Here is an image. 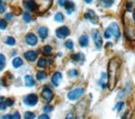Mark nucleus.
Masks as SVG:
<instances>
[{
  "mask_svg": "<svg viewBox=\"0 0 135 119\" xmlns=\"http://www.w3.org/2000/svg\"><path fill=\"white\" fill-rule=\"evenodd\" d=\"M133 3H128L127 10L122 16L124 33L127 39L129 41H135V9L133 8Z\"/></svg>",
  "mask_w": 135,
  "mask_h": 119,
  "instance_id": "f257e3e1",
  "label": "nucleus"
},
{
  "mask_svg": "<svg viewBox=\"0 0 135 119\" xmlns=\"http://www.w3.org/2000/svg\"><path fill=\"white\" fill-rule=\"evenodd\" d=\"M121 63H122L121 59L117 57L112 58L108 63L107 86H108L110 91L114 90L116 85H117Z\"/></svg>",
  "mask_w": 135,
  "mask_h": 119,
  "instance_id": "f03ea898",
  "label": "nucleus"
},
{
  "mask_svg": "<svg viewBox=\"0 0 135 119\" xmlns=\"http://www.w3.org/2000/svg\"><path fill=\"white\" fill-rule=\"evenodd\" d=\"M88 107L87 99H83L75 107V119H84Z\"/></svg>",
  "mask_w": 135,
  "mask_h": 119,
  "instance_id": "7ed1b4c3",
  "label": "nucleus"
},
{
  "mask_svg": "<svg viewBox=\"0 0 135 119\" xmlns=\"http://www.w3.org/2000/svg\"><path fill=\"white\" fill-rule=\"evenodd\" d=\"M84 94V91L81 88L75 89L74 91H71L69 94H68V98L70 101H76L79 98H80Z\"/></svg>",
  "mask_w": 135,
  "mask_h": 119,
  "instance_id": "20e7f679",
  "label": "nucleus"
},
{
  "mask_svg": "<svg viewBox=\"0 0 135 119\" xmlns=\"http://www.w3.org/2000/svg\"><path fill=\"white\" fill-rule=\"evenodd\" d=\"M92 36H93V40H94L96 48L101 49L102 45H103V41H102V38H101L100 32L97 31V30H94V31H93V33H92Z\"/></svg>",
  "mask_w": 135,
  "mask_h": 119,
  "instance_id": "39448f33",
  "label": "nucleus"
},
{
  "mask_svg": "<svg viewBox=\"0 0 135 119\" xmlns=\"http://www.w3.org/2000/svg\"><path fill=\"white\" fill-rule=\"evenodd\" d=\"M84 18L89 20L92 24L94 25H98L99 24V17L97 16V15L95 13L94 10H88L87 13L84 14Z\"/></svg>",
  "mask_w": 135,
  "mask_h": 119,
  "instance_id": "423d86ee",
  "label": "nucleus"
},
{
  "mask_svg": "<svg viewBox=\"0 0 135 119\" xmlns=\"http://www.w3.org/2000/svg\"><path fill=\"white\" fill-rule=\"evenodd\" d=\"M69 34H70L69 29L67 26H65V25L59 27L58 29L56 30V35L58 38H60V39H64V38H66Z\"/></svg>",
  "mask_w": 135,
  "mask_h": 119,
  "instance_id": "0eeeda50",
  "label": "nucleus"
},
{
  "mask_svg": "<svg viewBox=\"0 0 135 119\" xmlns=\"http://www.w3.org/2000/svg\"><path fill=\"white\" fill-rule=\"evenodd\" d=\"M25 103L29 107L36 106L38 102V96L36 94H30L25 98Z\"/></svg>",
  "mask_w": 135,
  "mask_h": 119,
  "instance_id": "6e6552de",
  "label": "nucleus"
},
{
  "mask_svg": "<svg viewBox=\"0 0 135 119\" xmlns=\"http://www.w3.org/2000/svg\"><path fill=\"white\" fill-rule=\"evenodd\" d=\"M41 96L46 102H50L53 98V92L48 87H45L41 91Z\"/></svg>",
  "mask_w": 135,
  "mask_h": 119,
  "instance_id": "1a4fd4ad",
  "label": "nucleus"
},
{
  "mask_svg": "<svg viewBox=\"0 0 135 119\" xmlns=\"http://www.w3.org/2000/svg\"><path fill=\"white\" fill-rule=\"evenodd\" d=\"M25 41H26V43L30 46H36V44L38 41V39L35 34L29 33L26 35V36H25Z\"/></svg>",
  "mask_w": 135,
  "mask_h": 119,
  "instance_id": "9d476101",
  "label": "nucleus"
},
{
  "mask_svg": "<svg viewBox=\"0 0 135 119\" xmlns=\"http://www.w3.org/2000/svg\"><path fill=\"white\" fill-rule=\"evenodd\" d=\"M109 28L112 31V35L116 37V39H119L121 33H120V29H119V26H118V25L117 23H112L110 25Z\"/></svg>",
  "mask_w": 135,
  "mask_h": 119,
  "instance_id": "9b49d317",
  "label": "nucleus"
},
{
  "mask_svg": "<svg viewBox=\"0 0 135 119\" xmlns=\"http://www.w3.org/2000/svg\"><path fill=\"white\" fill-rule=\"evenodd\" d=\"M25 6L26 7L27 9L32 12L38 11V7L35 0H27L26 2H25Z\"/></svg>",
  "mask_w": 135,
  "mask_h": 119,
  "instance_id": "f8f14e48",
  "label": "nucleus"
},
{
  "mask_svg": "<svg viewBox=\"0 0 135 119\" xmlns=\"http://www.w3.org/2000/svg\"><path fill=\"white\" fill-rule=\"evenodd\" d=\"M62 75L60 72H56L52 77V83L54 86L57 87L59 84H60L61 81H62Z\"/></svg>",
  "mask_w": 135,
  "mask_h": 119,
  "instance_id": "ddd939ff",
  "label": "nucleus"
},
{
  "mask_svg": "<svg viewBox=\"0 0 135 119\" xmlns=\"http://www.w3.org/2000/svg\"><path fill=\"white\" fill-rule=\"evenodd\" d=\"M24 56L26 58V60L30 62H34V61H36V59L37 58L38 53L36 51H28V52L25 53Z\"/></svg>",
  "mask_w": 135,
  "mask_h": 119,
  "instance_id": "4468645a",
  "label": "nucleus"
},
{
  "mask_svg": "<svg viewBox=\"0 0 135 119\" xmlns=\"http://www.w3.org/2000/svg\"><path fill=\"white\" fill-rule=\"evenodd\" d=\"M38 34L41 39H46L48 36V29L45 26H41L38 30Z\"/></svg>",
  "mask_w": 135,
  "mask_h": 119,
  "instance_id": "2eb2a0df",
  "label": "nucleus"
},
{
  "mask_svg": "<svg viewBox=\"0 0 135 119\" xmlns=\"http://www.w3.org/2000/svg\"><path fill=\"white\" fill-rule=\"evenodd\" d=\"M79 45L82 46V47H86L89 44V38L86 35H83L80 36L79 40Z\"/></svg>",
  "mask_w": 135,
  "mask_h": 119,
  "instance_id": "dca6fc26",
  "label": "nucleus"
},
{
  "mask_svg": "<svg viewBox=\"0 0 135 119\" xmlns=\"http://www.w3.org/2000/svg\"><path fill=\"white\" fill-rule=\"evenodd\" d=\"M107 74H104V73H102L101 74V77H100V80H99V85L102 88V89H105V87H107V83H105V81H107Z\"/></svg>",
  "mask_w": 135,
  "mask_h": 119,
  "instance_id": "f3484780",
  "label": "nucleus"
},
{
  "mask_svg": "<svg viewBox=\"0 0 135 119\" xmlns=\"http://www.w3.org/2000/svg\"><path fill=\"white\" fill-rule=\"evenodd\" d=\"M52 53V47L49 45H46L45 46H43V49H42V54L44 56H51Z\"/></svg>",
  "mask_w": 135,
  "mask_h": 119,
  "instance_id": "a211bd4d",
  "label": "nucleus"
},
{
  "mask_svg": "<svg viewBox=\"0 0 135 119\" xmlns=\"http://www.w3.org/2000/svg\"><path fill=\"white\" fill-rule=\"evenodd\" d=\"M25 84L28 87H32L35 85V80L31 77V75H26L25 77Z\"/></svg>",
  "mask_w": 135,
  "mask_h": 119,
  "instance_id": "6ab92c4d",
  "label": "nucleus"
},
{
  "mask_svg": "<svg viewBox=\"0 0 135 119\" xmlns=\"http://www.w3.org/2000/svg\"><path fill=\"white\" fill-rule=\"evenodd\" d=\"M72 59H73L74 61H76V62H79V61H84V55L83 53H75V54H73L71 56Z\"/></svg>",
  "mask_w": 135,
  "mask_h": 119,
  "instance_id": "aec40b11",
  "label": "nucleus"
},
{
  "mask_svg": "<svg viewBox=\"0 0 135 119\" xmlns=\"http://www.w3.org/2000/svg\"><path fill=\"white\" fill-rule=\"evenodd\" d=\"M65 8H66L67 13L69 15H70L74 10V3L73 2H67V3L65 4Z\"/></svg>",
  "mask_w": 135,
  "mask_h": 119,
  "instance_id": "412c9836",
  "label": "nucleus"
},
{
  "mask_svg": "<svg viewBox=\"0 0 135 119\" xmlns=\"http://www.w3.org/2000/svg\"><path fill=\"white\" fill-rule=\"evenodd\" d=\"M23 64V61L20 58H15L14 60H13V66H14L15 69H18L20 66H22Z\"/></svg>",
  "mask_w": 135,
  "mask_h": 119,
  "instance_id": "4be33fe9",
  "label": "nucleus"
},
{
  "mask_svg": "<svg viewBox=\"0 0 135 119\" xmlns=\"http://www.w3.org/2000/svg\"><path fill=\"white\" fill-rule=\"evenodd\" d=\"M46 77H47V74H46V72H43V71L37 72V74H36V79L38 80H44V79H46Z\"/></svg>",
  "mask_w": 135,
  "mask_h": 119,
  "instance_id": "5701e85b",
  "label": "nucleus"
},
{
  "mask_svg": "<svg viewBox=\"0 0 135 119\" xmlns=\"http://www.w3.org/2000/svg\"><path fill=\"white\" fill-rule=\"evenodd\" d=\"M63 20H64V16H63V15L62 14V13L58 12L56 14V15H55V20L57 21V22H62Z\"/></svg>",
  "mask_w": 135,
  "mask_h": 119,
  "instance_id": "b1692460",
  "label": "nucleus"
},
{
  "mask_svg": "<svg viewBox=\"0 0 135 119\" xmlns=\"http://www.w3.org/2000/svg\"><path fill=\"white\" fill-rule=\"evenodd\" d=\"M25 119H35L36 118V114L33 113L32 112H26L24 115Z\"/></svg>",
  "mask_w": 135,
  "mask_h": 119,
  "instance_id": "393cba45",
  "label": "nucleus"
},
{
  "mask_svg": "<svg viewBox=\"0 0 135 119\" xmlns=\"http://www.w3.org/2000/svg\"><path fill=\"white\" fill-rule=\"evenodd\" d=\"M46 65V61L45 58H40L37 63V66L39 68H45Z\"/></svg>",
  "mask_w": 135,
  "mask_h": 119,
  "instance_id": "a878e982",
  "label": "nucleus"
},
{
  "mask_svg": "<svg viewBox=\"0 0 135 119\" xmlns=\"http://www.w3.org/2000/svg\"><path fill=\"white\" fill-rule=\"evenodd\" d=\"M100 2L104 4L105 7H111L114 3V0H100Z\"/></svg>",
  "mask_w": 135,
  "mask_h": 119,
  "instance_id": "bb28decb",
  "label": "nucleus"
},
{
  "mask_svg": "<svg viewBox=\"0 0 135 119\" xmlns=\"http://www.w3.org/2000/svg\"><path fill=\"white\" fill-rule=\"evenodd\" d=\"M6 44L7 45H9V46H14L15 44V38H13L12 36H8L7 37V40H6Z\"/></svg>",
  "mask_w": 135,
  "mask_h": 119,
  "instance_id": "cd10ccee",
  "label": "nucleus"
},
{
  "mask_svg": "<svg viewBox=\"0 0 135 119\" xmlns=\"http://www.w3.org/2000/svg\"><path fill=\"white\" fill-rule=\"evenodd\" d=\"M6 117L8 119H20V115L19 112H16L15 113L13 114V115H7Z\"/></svg>",
  "mask_w": 135,
  "mask_h": 119,
  "instance_id": "c85d7f7f",
  "label": "nucleus"
},
{
  "mask_svg": "<svg viewBox=\"0 0 135 119\" xmlns=\"http://www.w3.org/2000/svg\"><path fill=\"white\" fill-rule=\"evenodd\" d=\"M112 35V31H111V30H110V28L108 27V28L105 31V32H104V36H105V39H109V38H111Z\"/></svg>",
  "mask_w": 135,
  "mask_h": 119,
  "instance_id": "c756f323",
  "label": "nucleus"
},
{
  "mask_svg": "<svg viewBox=\"0 0 135 119\" xmlns=\"http://www.w3.org/2000/svg\"><path fill=\"white\" fill-rule=\"evenodd\" d=\"M65 46L68 48V49H69V50H72L74 48V43H73V41H72L71 40H69V41H67L65 42Z\"/></svg>",
  "mask_w": 135,
  "mask_h": 119,
  "instance_id": "7c9ffc66",
  "label": "nucleus"
},
{
  "mask_svg": "<svg viewBox=\"0 0 135 119\" xmlns=\"http://www.w3.org/2000/svg\"><path fill=\"white\" fill-rule=\"evenodd\" d=\"M23 18H24V20H25L26 23H30V22L31 21V15H29V13H25L24 15H23Z\"/></svg>",
  "mask_w": 135,
  "mask_h": 119,
  "instance_id": "2f4dec72",
  "label": "nucleus"
},
{
  "mask_svg": "<svg viewBox=\"0 0 135 119\" xmlns=\"http://www.w3.org/2000/svg\"><path fill=\"white\" fill-rule=\"evenodd\" d=\"M7 27V22L5 20H0V29L1 30H5Z\"/></svg>",
  "mask_w": 135,
  "mask_h": 119,
  "instance_id": "473e14b6",
  "label": "nucleus"
},
{
  "mask_svg": "<svg viewBox=\"0 0 135 119\" xmlns=\"http://www.w3.org/2000/svg\"><path fill=\"white\" fill-rule=\"evenodd\" d=\"M124 107V102H122V101H120V102H118L116 106V109L117 110L118 112H121V110Z\"/></svg>",
  "mask_w": 135,
  "mask_h": 119,
  "instance_id": "72a5a7b5",
  "label": "nucleus"
},
{
  "mask_svg": "<svg viewBox=\"0 0 135 119\" xmlns=\"http://www.w3.org/2000/svg\"><path fill=\"white\" fill-rule=\"evenodd\" d=\"M5 103L7 105V107H12V106L14 105V103H15V101L13 100L12 98H8V99H6Z\"/></svg>",
  "mask_w": 135,
  "mask_h": 119,
  "instance_id": "f704fd0d",
  "label": "nucleus"
},
{
  "mask_svg": "<svg viewBox=\"0 0 135 119\" xmlns=\"http://www.w3.org/2000/svg\"><path fill=\"white\" fill-rule=\"evenodd\" d=\"M53 110V107H52V106H49V105H46L45 106V107H44V112H46V113H48V112H51Z\"/></svg>",
  "mask_w": 135,
  "mask_h": 119,
  "instance_id": "c9c22d12",
  "label": "nucleus"
},
{
  "mask_svg": "<svg viewBox=\"0 0 135 119\" xmlns=\"http://www.w3.org/2000/svg\"><path fill=\"white\" fill-rule=\"evenodd\" d=\"M69 75L71 77H76L78 75V71L76 69H71L69 72Z\"/></svg>",
  "mask_w": 135,
  "mask_h": 119,
  "instance_id": "e433bc0d",
  "label": "nucleus"
},
{
  "mask_svg": "<svg viewBox=\"0 0 135 119\" xmlns=\"http://www.w3.org/2000/svg\"><path fill=\"white\" fill-rule=\"evenodd\" d=\"M6 10V6L5 4H0V14H3V13H4V11Z\"/></svg>",
  "mask_w": 135,
  "mask_h": 119,
  "instance_id": "4c0bfd02",
  "label": "nucleus"
},
{
  "mask_svg": "<svg viewBox=\"0 0 135 119\" xmlns=\"http://www.w3.org/2000/svg\"><path fill=\"white\" fill-rule=\"evenodd\" d=\"M67 2H68V0H59L58 1V4L60 6H65V4L67 3Z\"/></svg>",
  "mask_w": 135,
  "mask_h": 119,
  "instance_id": "58836bf2",
  "label": "nucleus"
},
{
  "mask_svg": "<svg viewBox=\"0 0 135 119\" xmlns=\"http://www.w3.org/2000/svg\"><path fill=\"white\" fill-rule=\"evenodd\" d=\"M7 107V105L6 103L4 102V101H3V102L0 103V110H5Z\"/></svg>",
  "mask_w": 135,
  "mask_h": 119,
  "instance_id": "ea45409f",
  "label": "nucleus"
},
{
  "mask_svg": "<svg viewBox=\"0 0 135 119\" xmlns=\"http://www.w3.org/2000/svg\"><path fill=\"white\" fill-rule=\"evenodd\" d=\"M6 61V58L5 56L3 54H0V63H5Z\"/></svg>",
  "mask_w": 135,
  "mask_h": 119,
  "instance_id": "a19ab883",
  "label": "nucleus"
},
{
  "mask_svg": "<svg viewBox=\"0 0 135 119\" xmlns=\"http://www.w3.org/2000/svg\"><path fill=\"white\" fill-rule=\"evenodd\" d=\"M66 119H75L74 114V113H69L66 117Z\"/></svg>",
  "mask_w": 135,
  "mask_h": 119,
  "instance_id": "79ce46f5",
  "label": "nucleus"
},
{
  "mask_svg": "<svg viewBox=\"0 0 135 119\" xmlns=\"http://www.w3.org/2000/svg\"><path fill=\"white\" fill-rule=\"evenodd\" d=\"M5 18H6L8 20H12V19H13V15L11 14V13H8V14H7V15H5Z\"/></svg>",
  "mask_w": 135,
  "mask_h": 119,
  "instance_id": "37998d69",
  "label": "nucleus"
},
{
  "mask_svg": "<svg viewBox=\"0 0 135 119\" xmlns=\"http://www.w3.org/2000/svg\"><path fill=\"white\" fill-rule=\"evenodd\" d=\"M38 119H50V118L46 114H41V115L38 117Z\"/></svg>",
  "mask_w": 135,
  "mask_h": 119,
  "instance_id": "c03bdc74",
  "label": "nucleus"
},
{
  "mask_svg": "<svg viewBox=\"0 0 135 119\" xmlns=\"http://www.w3.org/2000/svg\"><path fill=\"white\" fill-rule=\"evenodd\" d=\"M5 68V63H0V71L3 70V69Z\"/></svg>",
  "mask_w": 135,
  "mask_h": 119,
  "instance_id": "a18cd8bd",
  "label": "nucleus"
},
{
  "mask_svg": "<svg viewBox=\"0 0 135 119\" xmlns=\"http://www.w3.org/2000/svg\"><path fill=\"white\" fill-rule=\"evenodd\" d=\"M3 99H4V97H3V96H0V103L3 102Z\"/></svg>",
  "mask_w": 135,
  "mask_h": 119,
  "instance_id": "49530a36",
  "label": "nucleus"
},
{
  "mask_svg": "<svg viewBox=\"0 0 135 119\" xmlns=\"http://www.w3.org/2000/svg\"><path fill=\"white\" fill-rule=\"evenodd\" d=\"M84 2H85L86 3H90L92 2V0H84Z\"/></svg>",
  "mask_w": 135,
  "mask_h": 119,
  "instance_id": "de8ad7c7",
  "label": "nucleus"
},
{
  "mask_svg": "<svg viewBox=\"0 0 135 119\" xmlns=\"http://www.w3.org/2000/svg\"><path fill=\"white\" fill-rule=\"evenodd\" d=\"M6 118H7L6 117H4V116H3V117H2L1 118H0V119H6Z\"/></svg>",
  "mask_w": 135,
  "mask_h": 119,
  "instance_id": "09e8293b",
  "label": "nucleus"
},
{
  "mask_svg": "<svg viewBox=\"0 0 135 119\" xmlns=\"http://www.w3.org/2000/svg\"><path fill=\"white\" fill-rule=\"evenodd\" d=\"M0 4H2V0H0Z\"/></svg>",
  "mask_w": 135,
  "mask_h": 119,
  "instance_id": "8fccbe9b",
  "label": "nucleus"
}]
</instances>
